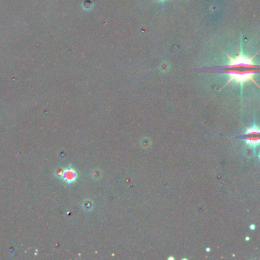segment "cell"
<instances>
[{
    "label": "cell",
    "instance_id": "obj_1",
    "mask_svg": "<svg viewBox=\"0 0 260 260\" xmlns=\"http://www.w3.org/2000/svg\"><path fill=\"white\" fill-rule=\"evenodd\" d=\"M229 62L227 65L222 67L223 72L229 75L228 84L230 82H236L243 85L244 82L252 81L256 83L254 80V74L258 71V66L254 64V57L249 58L240 51V54L236 57L233 58L227 55Z\"/></svg>",
    "mask_w": 260,
    "mask_h": 260
},
{
    "label": "cell",
    "instance_id": "obj_2",
    "mask_svg": "<svg viewBox=\"0 0 260 260\" xmlns=\"http://www.w3.org/2000/svg\"><path fill=\"white\" fill-rule=\"evenodd\" d=\"M245 140L247 144L253 147H256L259 143V129L253 126L249 128L245 134Z\"/></svg>",
    "mask_w": 260,
    "mask_h": 260
},
{
    "label": "cell",
    "instance_id": "obj_3",
    "mask_svg": "<svg viewBox=\"0 0 260 260\" xmlns=\"http://www.w3.org/2000/svg\"><path fill=\"white\" fill-rule=\"evenodd\" d=\"M62 179L65 182L71 184V183L74 182L77 179V173L74 169L67 168V169L64 170Z\"/></svg>",
    "mask_w": 260,
    "mask_h": 260
},
{
    "label": "cell",
    "instance_id": "obj_4",
    "mask_svg": "<svg viewBox=\"0 0 260 260\" xmlns=\"http://www.w3.org/2000/svg\"><path fill=\"white\" fill-rule=\"evenodd\" d=\"M64 169H62V168H58V169H57L55 171V176H57V178L59 179H62L63 178V174H64Z\"/></svg>",
    "mask_w": 260,
    "mask_h": 260
},
{
    "label": "cell",
    "instance_id": "obj_5",
    "mask_svg": "<svg viewBox=\"0 0 260 260\" xmlns=\"http://www.w3.org/2000/svg\"><path fill=\"white\" fill-rule=\"evenodd\" d=\"M250 227H251L252 230H254V229H255V226H254V225H251V226H250Z\"/></svg>",
    "mask_w": 260,
    "mask_h": 260
}]
</instances>
